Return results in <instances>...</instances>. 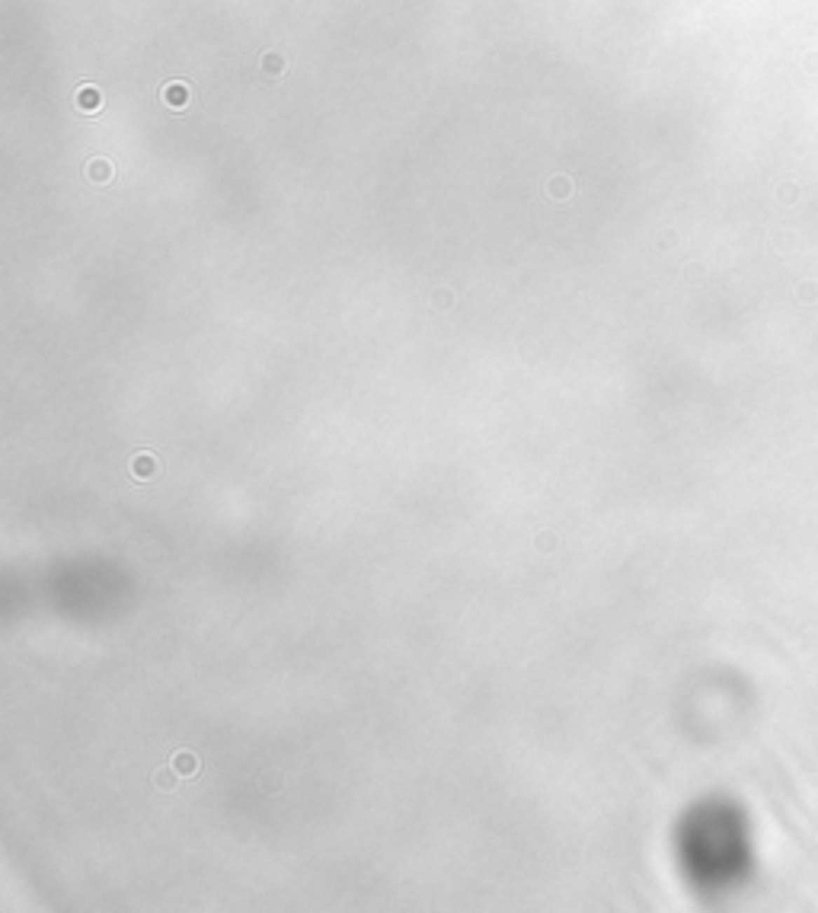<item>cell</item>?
Instances as JSON below:
<instances>
[{"mask_svg": "<svg viewBox=\"0 0 818 913\" xmlns=\"http://www.w3.org/2000/svg\"><path fill=\"white\" fill-rule=\"evenodd\" d=\"M163 102H167L170 109H186L189 106V87L182 83V80L167 83V87H163Z\"/></svg>", "mask_w": 818, "mask_h": 913, "instance_id": "obj_1", "label": "cell"}, {"mask_svg": "<svg viewBox=\"0 0 818 913\" xmlns=\"http://www.w3.org/2000/svg\"><path fill=\"white\" fill-rule=\"evenodd\" d=\"M77 106L83 109V112H96V109L102 106L100 90L90 87V83H87V87H80V90H77Z\"/></svg>", "mask_w": 818, "mask_h": 913, "instance_id": "obj_2", "label": "cell"}, {"mask_svg": "<svg viewBox=\"0 0 818 913\" xmlns=\"http://www.w3.org/2000/svg\"><path fill=\"white\" fill-rule=\"evenodd\" d=\"M109 176H112V166H109L106 160H93V163H90V179L93 182H106Z\"/></svg>", "mask_w": 818, "mask_h": 913, "instance_id": "obj_3", "label": "cell"}, {"mask_svg": "<svg viewBox=\"0 0 818 913\" xmlns=\"http://www.w3.org/2000/svg\"><path fill=\"white\" fill-rule=\"evenodd\" d=\"M262 67H266L268 74H278L285 67V61L278 58V55H266V58H262Z\"/></svg>", "mask_w": 818, "mask_h": 913, "instance_id": "obj_4", "label": "cell"}]
</instances>
